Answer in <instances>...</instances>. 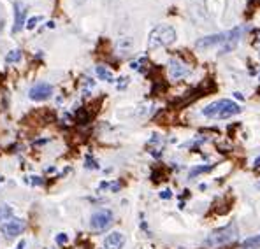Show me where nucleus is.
Masks as SVG:
<instances>
[{
    "label": "nucleus",
    "mask_w": 260,
    "mask_h": 249,
    "mask_svg": "<svg viewBox=\"0 0 260 249\" xmlns=\"http://www.w3.org/2000/svg\"><path fill=\"white\" fill-rule=\"evenodd\" d=\"M239 112H241V105L228 100V98L216 100V102L209 103V105H206L202 109V114L206 118H213V119H228Z\"/></svg>",
    "instance_id": "f257e3e1"
},
{
    "label": "nucleus",
    "mask_w": 260,
    "mask_h": 249,
    "mask_svg": "<svg viewBox=\"0 0 260 249\" xmlns=\"http://www.w3.org/2000/svg\"><path fill=\"white\" fill-rule=\"evenodd\" d=\"M236 238H237V225H236V223H230L227 226L218 228V230L211 232L206 237L204 244H206L207 247H222V246L232 244Z\"/></svg>",
    "instance_id": "f03ea898"
},
{
    "label": "nucleus",
    "mask_w": 260,
    "mask_h": 249,
    "mask_svg": "<svg viewBox=\"0 0 260 249\" xmlns=\"http://www.w3.org/2000/svg\"><path fill=\"white\" fill-rule=\"evenodd\" d=\"M176 40V30L169 25H158L151 30L148 37V48L158 49V48H167Z\"/></svg>",
    "instance_id": "7ed1b4c3"
},
{
    "label": "nucleus",
    "mask_w": 260,
    "mask_h": 249,
    "mask_svg": "<svg viewBox=\"0 0 260 249\" xmlns=\"http://www.w3.org/2000/svg\"><path fill=\"white\" fill-rule=\"evenodd\" d=\"M111 225H113V212L109 211V209H100V211L93 212L92 217H90V226L95 232L107 230Z\"/></svg>",
    "instance_id": "20e7f679"
},
{
    "label": "nucleus",
    "mask_w": 260,
    "mask_h": 249,
    "mask_svg": "<svg viewBox=\"0 0 260 249\" xmlns=\"http://www.w3.org/2000/svg\"><path fill=\"white\" fill-rule=\"evenodd\" d=\"M228 32H220V33H213V35H206V37L197 39L195 48L197 49H209V48H222L223 44L227 42Z\"/></svg>",
    "instance_id": "39448f33"
},
{
    "label": "nucleus",
    "mask_w": 260,
    "mask_h": 249,
    "mask_svg": "<svg viewBox=\"0 0 260 249\" xmlns=\"http://www.w3.org/2000/svg\"><path fill=\"white\" fill-rule=\"evenodd\" d=\"M51 95H53V86L49 82H37L28 91V97L32 98L33 102H44V100L51 98Z\"/></svg>",
    "instance_id": "423d86ee"
},
{
    "label": "nucleus",
    "mask_w": 260,
    "mask_h": 249,
    "mask_svg": "<svg viewBox=\"0 0 260 249\" xmlns=\"http://www.w3.org/2000/svg\"><path fill=\"white\" fill-rule=\"evenodd\" d=\"M190 74V67L186 63H183L181 60L178 58H171L169 60V76L171 79L174 81H179V79H183Z\"/></svg>",
    "instance_id": "0eeeda50"
},
{
    "label": "nucleus",
    "mask_w": 260,
    "mask_h": 249,
    "mask_svg": "<svg viewBox=\"0 0 260 249\" xmlns=\"http://www.w3.org/2000/svg\"><path fill=\"white\" fill-rule=\"evenodd\" d=\"M0 230H2V233L9 238L16 237V235H20V233L25 230V221L20 219V217H16V219H11V221H7V223H2V225H0Z\"/></svg>",
    "instance_id": "6e6552de"
},
{
    "label": "nucleus",
    "mask_w": 260,
    "mask_h": 249,
    "mask_svg": "<svg viewBox=\"0 0 260 249\" xmlns=\"http://www.w3.org/2000/svg\"><path fill=\"white\" fill-rule=\"evenodd\" d=\"M241 35H243V27H236V28H232V30H228V39H227V42L222 46V51H220V53L222 54L230 53V51L237 46L239 40H241Z\"/></svg>",
    "instance_id": "1a4fd4ad"
},
{
    "label": "nucleus",
    "mask_w": 260,
    "mask_h": 249,
    "mask_svg": "<svg viewBox=\"0 0 260 249\" xmlns=\"http://www.w3.org/2000/svg\"><path fill=\"white\" fill-rule=\"evenodd\" d=\"M25 18H27V7L21 2H14V27L12 32H21L25 27Z\"/></svg>",
    "instance_id": "9d476101"
},
{
    "label": "nucleus",
    "mask_w": 260,
    "mask_h": 249,
    "mask_svg": "<svg viewBox=\"0 0 260 249\" xmlns=\"http://www.w3.org/2000/svg\"><path fill=\"white\" fill-rule=\"evenodd\" d=\"M125 246V235L121 232L109 233L104 240V249H121Z\"/></svg>",
    "instance_id": "9b49d317"
},
{
    "label": "nucleus",
    "mask_w": 260,
    "mask_h": 249,
    "mask_svg": "<svg viewBox=\"0 0 260 249\" xmlns=\"http://www.w3.org/2000/svg\"><path fill=\"white\" fill-rule=\"evenodd\" d=\"M95 72H97L98 79H102V81H106V82H113L114 81L113 72L109 70V69H106L104 65H97L95 67Z\"/></svg>",
    "instance_id": "f8f14e48"
},
{
    "label": "nucleus",
    "mask_w": 260,
    "mask_h": 249,
    "mask_svg": "<svg viewBox=\"0 0 260 249\" xmlns=\"http://www.w3.org/2000/svg\"><path fill=\"white\" fill-rule=\"evenodd\" d=\"M239 249H260V235H255V237L246 238V240L241 244V247Z\"/></svg>",
    "instance_id": "ddd939ff"
},
{
    "label": "nucleus",
    "mask_w": 260,
    "mask_h": 249,
    "mask_svg": "<svg viewBox=\"0 0 260 249\" xmlns=\"http://www.w3.org/2000/svg\"><path fill=\"white\" fill-rule=\"evenodd\" d=\"M21 60V51L20 49H14V51H9V54L6 56V61L7 63H16Z\"/></svg>",
    "instance_id": "4468645a"
},
{
    "label": "nucleus",
    "mask_w": 260,
    "mask_h": 249,
    "mask_svg": "<svg viewBox=\"0 0 260 249\" xmlns=\"http://www.w3.org/2000/svg\"><path fill=\"white\" fill-rule=\"evenodd\" d=\"M12 217V209L9 205H0V221L4 219H11Z\"/></svg>",
    "instance_id": "2eb2a0df"
},
{
    "label": "nucleus",
    "mask_w": 260,
    "mask_h": 249,
    "mask_svg": "<svg viewBox=\"0 0 260 249\" xmlns=\"http://www.w3.org/2000/svg\"><path fill=\"white\" fill-rule=\"evenodd\" d=\"M211 165H206V167H204V165H202V167H193L192 168V170H190V179H193L195 175H197V174H202V172H209V170H211Z\"/></svg>",
    "instance_id": "dca6fc26"
},
{
    "label": "nucleus",
    "mask_w": 260,
    "mask_h": 249,
    "mask_svg": "<svg viewBox=\"0 0 260 249\" xmlns=\"http://www.w3.org/2000/svg\"><path fill=\"white\" fill-rule=\"evenodd\" d=\"M88 119H90V112L86 109H79L77 111V121L83 124V123H88Z\"/></svg>",
    "instance_id": "f3484780"
},
{
    "label": "nucleus",
    "mask_w": 260,
    "mask_h": 249,
    "mask_svg": "<svg viewBox=\"0 0 260 249\" xmlns=\"http://www.w3.org/2000/svg\"><path fill=\"white\" fill-rule=\"evenodd\" d=\"M39 21H42V16H33V18H30V19L27 21V28H28V30H33V28L37 27Z\"/></svg>",
    "instance_id": "a211bd4d"
},
{
    "label": "nucleus",
    "mask_w": 260,
    "mask_h": 249,
    "mask_svg": "<svg viewBox=\"0 0 260 249\" xmlns=\"http://www.w3.org/2000/svg\"><path fill=\"white\" fill-rule=\"evenodd\" d=\"M92 88H93V81L90 79V77H84V82H83V93H84V95H88Z\"/></svg>",
    "instance_id": "6ab92c4d"
},
{
    "label": "nucleus",
    "mask_w": 260,
    "mask_h": 249,
    "mask_svg": "<svg viewBox=\"0 0 260 249\" xmlns=\"http://www.w3.org/2000/svg\"><path fill=\"white\" fill-rule=\"evenodd\" d=\"M27 181H30V183L35 184V186H42V183H44V179H42V177H39V175H30Z\"/></svg>",
    "instance_id": "aec40b11"
},
{
    "label": "nucleus",
    "mask_w": 260,
    "mask_h": 249,
    "mask_svg": "<svg viewBox=\"0 0 260 249\" xmlns=\"http://www.w3.org/2000/svg\"><path fill=\"white\" fill-rule=\"evenodd\" d=\"M84 167L86 168H98V165L95 163V160H93L90 154H86V163H84Z\"/></svg>",
    "instance_id": "412c9836"
},
{
    "label": "nucleus",
    "mask_w": 260,
    "mask_h": 249,
    "mask_svg": "<svg viewBox=\"0 0 260 249\" xmlns=\"http://www.w3.org/2000/svg\"><path fill=\"white\" fill-rule=\"evenodd\" d=\"M130 39H119V42H118V48L119 49H128L130 48Z\"/></svg>",
    "instance_id": "4be33fe9"
},
{
    "label": "nucleus",
    "mask_w": 260,
    "mask_h": 249,
    "mask_svg": "<svg viewBox=\"0 0 260 249\" xmlns=\"http://www.w3.org/2000/svg\"><path fill=\"white\" fill-rule=\"evenodd\" d=\"M54 240H56V244H65L69 240V237H67V233H58V235L54 237Z\"/></svg>",
    "instance_id": "5701e85b"
},
{
    "label": "nucleus",
    "mask_w": 260,
    "mask_h": 249,
    "mask_svg": "<svg viewBox=\"0 0 260 249\" xmlns=\"http://www.w3.org/2000/svg\"><path fill=\"white\" fill-rule=\"evenodd\" d=\"M127 84H128V77H119V81H118V90H125L127 88Z\"/></svg>",
    "instance_id": "b1692460"
},
{
    "label": "nucleus",
    "mask_w": 260,
    "mask_h": 249,
    "mask_svg": "<svg viewBox=\"0 0 260 249\" xmlns=\"http://www.w3.org/2000/svg\"><path fill=\"white\" fill-rule=\"evenodd\" d=\"M172 196V193H171V190H163L162 193H160V198H163V200H169Z\"/></svg>",
    "instance_id": "393cba45"
},
{
    "label": "nucleus",
    "mask_w": 260,
    "mask_h": 249,
    "mask_svg": "<svg viewBox=\"0 0 260 249\" xmlns=\"http://www.w3.org/2000/svg\"><path fill=\"white\" fill-rule=\"evenodd\" d=\"M25 246H27V240H25V238H21V240H20V242H18L16 249H25Z\"/></svg>",
    "instance_id": "a878e982"
},
{
    "label": "nucleus",
    "mask_w": 260,
    "mask_h": 249,
    "mask_svg": "<svg viewBox=\"0 0 260 249\" xmlns=\"http://www.w3.org/2000/svg\"><path fill=\"white\" fill-rule=\"evenodd\" d=\"M109 188H111V190H113V191H118V190H119V183H114V184H109Z\"/></svg>",
    "instance_id": "bb28decb"
},
{
    "label": "nucleus",
    "mask_w": 260,
    "mask_h": 249,
    "mask_svg": "<svg viewBox=\"0 0 260 249\" xmlns=\"http://www.w3.org/2000/svg\"><path fill=\"white\" fill-rule=\"evenodd\" d=\"M253 167H255V168H258V167H260V156H258V158H257V160H255V163H253Z\"/></svg>",
    "instance_id": "cd10ccee"
},
{
    "label": "nucleus",
    "mask_w": 260,
    "mask_h": 249,
    "mask_svg": "<svg viewBox=\"0 0 260 249\" xmlns=\"http://www.w3.org/2000/svg\"><path fill=\"white\" fill-rule=\"evenodd\" d=\"M258 188H260V183H258Z\"/></svg>",
    "instance_id": "c85d7f7f"
},
{
    "label": "nucleus",
    "mask_w": 260,
    "mask_h": 249,
    "mask_svg": "<svg viewBox=\"0 0 260 249\" xmlns=\"http://www.w3.org/2000/svg\"><path fill=\"white\" fill-rule=\"evenodd\" d=\"M258 53H260V48H258Z\"/></svg>",
    "instance_id": "c756f323"
}]
</instances>
